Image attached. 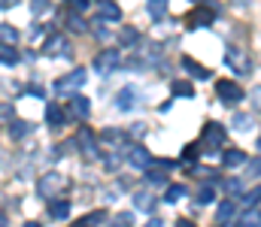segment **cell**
I'll return each mask as SVG.
<instances>
[{"label":"cell","instance_id":"d590c367","mask_svg":"<svg viewBox=\"0 0 261 227\" xmlns=\"http://www.w3.org/2000/svg\"><path fill=\"white\" fill-rule=\"evenodd\" d=\"M243 200H246V206H255L261 200V188H255V191H249V194H243Z\"/></svg>","mask_w":261,"mask_h":227},{"label":"cell","instance_id":"2e32d148","mask_svg":"<svg viewBox=\"0 0 261 227\" xmlns=\"http://www.w3.org/2000/svg\"><path fill=\"white\" fill-rule=\"evenodd\" d=\"M234 212H237V209H234V203H231V200H225V203L219 206V212H216V221H219V224H231V221H234Z\"/></svg>","mask_w":261,"mask_h":227},{"label":"cell","instance_id":"30bf717a","mask_svg":"<svg viewBox=\"0 0 261 227\" xmlns=\"http://www.w3.org/2000/svg\"><path fill=\"white\" fill-rule=\"evenodd\" d=\"M70 112H73L76 118H88V115H91V103H88V97L73 94V97H70Z\"/></svg>","mask_w":261,"mask_h":227},{"label":"cell","instance_id":"8992f818","mask_svg":"<svg viewBox=\"0 0 261 227\" xmlns=\"http://www.w3.org/2000/svg\"><path fill=\"white\" fill-rule=\"evenodd\" d=\"M125 160H128L134 170H146V167L152 164V154H149L146 146H130V149L125 151Z\"/></svg>","mask_w":261,"mask_h":227},{"label":"cell","instance_id":"f6af8a7d","mask_svg":"<svg viewBox=\"0 0 261 227\" xmlns=\"http://www.w3.org/2000/svg\"><path fill=\"white\" fill-rule=\"evenodd\" d=\"M146 227H164V224H161L158 218H152V221H149V224H146Z\"/></svg>","mask_w":261,"mask_h":227},{"label":"cell","instance_id":"4316f807","mask_svg":"<svg viewBox=\"0 0 261 227\" xmlns=\"http://www.w3.org/2000/svg\"><path fill=\"white\" fill-rule=\"evenodd\" d=\"M146 182H149V185H164V182H167V173H164V170H152V173L146 170Z\"/></svg>","mask_w":261,"mask_h":227},{"label":"cell","instance_id":"ab89813d","mask_svg":"<svg viewBox=\"0 0 261 227\" xmlns=\"http://www.w3.org/2000/svg\"><path fill=\"white\" fill-rule=\"evenodd\" d=\"M225 188H228V191H231V194H237V191H240V188H243V185H240V182H237V179H231V182H225Z\"/></svg>","mask_w":261,"mask_h":227},{"label":"cell","instance_id":"5b68a950","mask_svg":"<svg viewBox=\"0 0 261 227\" xmlns=\"http://www.w3.org/2000/svg\"><path fill=\"white\" fill-rule=\"evenodd\" d=\"M82 85H85V70H82V67H76L73 73L61 76V79L55 82V91H58V94H70V91L76 94V91H79Z\"/></svg>","mask_w":261,"mask_h":227},{"label":"cell","instance_id":"d4e9b609","mask_svg":"<svg viewBox=\"0 0 261 227\" xmlns=\"http://www.w3.org/2000/svg\"><path fill=\"white\" fill-rule=\"evenodd\" d=\"M173 94L176 97H195V88L189 82H173Z\"/></svg>","mask_w":261,"mask_h":227},{"label":"cell","instance_id":"f35d334b","mask_svg":"<svg viewBox=\"0 0 261 227\" xmlns=\"http://www.w3.org/2000/svg\"><path fill=\"white\" fill-rule=\"evenodd\" d=\"M195 154H200V146H189L182 157H186V160H195Z\"/></svg>","mask_w":261,"mask_h":227},{"label":"cell","instance_id":"ffe728a7","mask_svg":"<svg viewBox=\"0 0 261 227\" xmlns=\"http://www.w3.org/2000/svg\"><path fill=\"white\" fill-rule=\"evenodd\" d=\"M0 64H6V67L18 64V52H15L9 43H0Z\"/></svg>","mask_w":261,"mask_h":227},{"label":"cell","instance_id":"836d02e7","mask_svg":"<svg viewBox=\"0 0 261 227\" xmlns=\"http://www.w3.org/2000/svg\"><path fill=\"white\" fill-rule=\"evenodd\" d=\"M137 40H140V34H137L134 27H125V30H122V43H125V46H130V43H137Z\"/></svg>","mask_w":261,"mask_h":227},{"label":"cell","instance_id":"7a4b0ae2","mask_svg":"<svg viewBox=\"0 0 261 227\" xmlns=\"http://www.w3.org/2000/svg\"><path fill=\"white\" fill-rule=\"evenodd\" d=\"M119 67H122V52H116V49H107L94 58V70L100 76H113Z\"/></svg>","mask_w":261,"mask_h":227},{"label":"cell","instance_id":"d6a6232c","mask_svg":"<svg viewBox=\"0 0 261 227\" xmlns=\"http://www.w3.org/2000/svg\"><path fill=\"white\" fill-rule=\"evenodd\" d=\"M134 221H130V215L125 212V215H116V218H110V224L107 227H130Z\"/></svg>","mask_w":261,"mask_h":227},{"label":"cell","instance_id":"603a6c76","mask_svg":"<svg viewBox=\"0 0 261 227\" xmlns=\"http://www.w3.org/2000/svg\"><path fill=\"white\" fill-rule=\"evenodd\" d=\"M31 131H34V127H31V121H12V124H9V134H12L15 140H21V137H28Z\"/></svg>","mask_w":261,"mask_h":227},{"label":"cell","instance_id":"7c38bea8","mask_svg":"<svg viewBox=\"0 0 261 227\" xmlns=\"http://www.w3.org/2000/svg\"><path fill=\"white\" fill-rule=\"evenodd\" d=\"M46 124L55 127V131L67 124V115H64V109H61L58 103H49V109H46Z\"/></svg>","mask_w":261,"mask_h":227},{"label":"cell","instance_id":"9a60e30c","mask_svg":"<svg viewBox=\"0 0 261 227\" xmlns=\"http://www.w3.org/2000/svg\"><path fill=\"white\" fill-rule=\"evenodd\" d=\"M222 164L231 170V167H240V164H246V151L240 149H228L225 154H222Z\"/></svg>","mask_w":261,"mask_h":227},{"label":"cell","instance_id":"e575fe53","mask_svg":"<svg viewBox=\"0 0 261 227\" xmlns=\"http://www.w3.org/2000/svg\"><path fill=\"white\" fill-rule=\"evenodd\" d=\"M246 167H249L246 173H249L252 179H258V176H261V157H255V160H246Z\"/></svg>","mask_w":261,"mask_h":227},{"label":"cell","instance_id":"7bdbcfd3","mask_svg":"<svg viewBox=\"0 0 261 227\" xmlns=\"http://www.w3.org/2000/svg\"><path fill=\"white\" fill-rule=\"evenodd\" d=\"M176 227H197L195 221H189V218H179V221H176Z\"/></svg>","mask_w":261,"mask_h":227},{"label":"cell","instance_id":"ac0fdd59","mask_svg":"<svg viewBox=\"0 0 261 227\" xmlns=\"http://www.w3.org/2000/svg\"><path fill=\"white\" fill-rule=\"evenodd\" d=\"M240 224H243V227H261V209H258V206H249V209L243 212Z\"/></svg>","mask_w":261,"mask_h":227},{"label":"cell","instance_id":"681fc988","mask_svg":"<svg viewBox=\"0 0 261 227\" xmlns=\"http://www.w3.org/2000/svg\"><path fill=\"white\" fill-rule=\"evenodd\" d=\"M76 227H88V224H85V221H82V224H76Z\"/></svg>","mask_w":261,"mask_h":227},{"label":"cell","instance_id":"cb8c5ba5","mask_svg":"<svg viewBox=\"0 0 261 227\" xmlns=\"http://www.w3.org/2000/svg\"><path fill=\"white\" fill-rule=\"evenodd\" d=\"M182 194H186V185H170L167 194H164V200H167V203H179Z\"/></svg>","mask_w":261,"mask_h":227},{"label":"cell","instance_id":"4fadbf2b","mask_svg":"<svg viewBox=\"0 0 261 227\" xmlns=\"http://www.w3.org/2000/svg\"><path fill=\"white\" fill-rule=\"evenodd\" d=\"M213 18H216V9H210V6H203V3L192 12V24H195V27H206V24H213Z\"/></svg>","mask_w":261,"mask_h":227},{"label":"cell","instance_id":"1f68e13d","mask_svg":"<svg viewBox=\"0 0 261 227\" xmlns=\"http://www.w3.org/2000/svg\"><path fill=\"white\" fill-rule=\"evenodd\" d=\"M213 197H216V191H213V188H200L195 200L200 203V206H203V203H213Z\"/></svg>","mask_w":261,"mask_h":227},{"label":"cell","instance_id":"ba28073f","mask_svg":"<svg viewBox=\"0 0 261 227\" xmlns=\"http://www.w3.org/2000/svg\"><path fill=\"white\" fill-rule=\"evenodd\" d=\"M64 188V179L58 176V173H49V176H43L40 179V185H37V191L43 194V197H52V194H58Z\"/></svg>","mask_w":261,"mask_h":227},{"label":"cell","instance_id":"6da1fadb","mask_svg":"<svg viewBox=\"0 0 261 227\" xmlns=\"http://www.w3.org/2000/svg\"><path fill=\"white\" fill-rule=\"evenodd\" d=\"M219 146H225V127H222L219 121H206L203 137H200V151L219 154Z\"/></svg>","mask_w":261,"mask_h":227},{"label":"cell","instance_id":"e0dca14e","mask_svg":"<svg viewBox=\"0 0 261 227\" xmlns=\"http://www.w3.org/2000/svg\"><path fill=\"white\" fill-rule=\"evenodd\" d=\"M49 215H52L55 221H64L67 215H70V203H67V200H52V206H49Z\"/></svg>","mask_w":261,"mask_h":227},{"label":"cell","instance_id":"8fae6325","mask_svg":"<svg viewBox=\"0 0 261 227\" xmlns=\"http://www.w3.org/2000/svg\"><path fill=\"white\" fill-rule=\"evenodd\" d=\"M43 55H49V58L67 55V37H49L46 46H43Z\"/></svg>","mask_w":261,"mask_h":227},{"label":"cell","instance_id":"7402d4cb","mask_svg":"<svg viewBox=\"0 0 261 227\" xmlns=\"http://www.w3.org/2000/svg\"><path fill=\"white\" fill-rule=\"evenodd\" d=\"M146 6H149V18H155V21H161L167 12V0H149Z\"/></svg>","mask_w":261,"mask_h":227},{"label":"cell","instance_id":"ee69618b","mask_svg":"<svg viewBox=\"0 0 261 227\" xmlns=\"http://www.w3.org/2000/svg\"><path fill=\"white\" fill-rule=\"evenodd\" d=\"M18 0H0V9H9V6H15Z\"/></svg>","mask_w":261,"mask_h":227},{"label":"cell","instance_id":"52a82bcc","mask_svg":"<svg viewBox=\"0 0 261 227\" xmlns=\"http://www.w3.org/2000/svg\"><path fill=\"white\" fill-rule=\"evenodd\" d=\"M76 146H79V151H82V154H85L88 160H94V157H97V146H94V134H91L88 127H79Z\"/></svg>","mask_w":261,"mask_h":227},{"label":"cell","instance_id":"4dcf8cb0","mask_svg":"<svg viewBox=\"0 0 261 227\" xmlns=\"http://www.w3.org/2000/svg\"><path fill=\"white\" fill-rule=\"evenodd\" d=\"M49 9H52L49 0H34V3H31V12H34V15H43V12H49Z\"/></svg>","mask_w":261,"mask_h":227},{"label":"cell","instance_id":"c3c4849f","mask_svg":"<svg viewBox=\"0 0 261 227\" xmlns=\"http://www.w3.org/2000/svg\"><path fill=\"white\" fill-rule=\"evenodd\" d=\"M192 3H197V6H200V3H203V0H192Z\"/></svg>","mask_w":261,"mask_h":227},{"label":"cell","instance_id":"b9f144b4","mask_svg":"<svg viewBox=\"0 0 261 227\" xmlns=\"http://www.w3.org/2000/svg\"><path fill=\"white\" fill-rule=\"evenodd\" d=\"M94 37H97V40H107L110 34H107V27H94Z\"/></svg>","mask_w":261,"mask_h":227},{"label":"cell","instance_id":"277c9868","mask_svg":"<svg viewBox=\"0 0 261 227\" xmlns=\"http://www.w3.org/2000/svg\"><path fill=\"white\" fill-rule=\"evenodd\" d=\"M216 94H219V100H222V103H228V106H234V103H240V100H243L240 85H237V82H231V79L216 82Z\"/></svg>","mask_w":261,"mask_h":227},{"label":"cell","instance_id":"f1b7e54d","mask_svg":"<svg viewBox=\"0 0 261 227\" xmlns=\"http://www.w3.org/2000/svg\"><path fill=\"white\" fill-rule=\"evenodd\" d=\"M12 115H15L12 103H0V124H12Z\"/></svg>","mask_w":261,"mask_h":227},{"label":"cell","instance_id":"60d3db41","mask_svg":"<svg viewBox=\"0 0 261 227\" xmlns=\"http://www.w3.org/2000/svg\"><path fill=\"white\" fill-rule=\"evenodd\" d=\"M252 103L261 109V85H258V88H252Z\"/></svg>","mask_w":261,"mask_h":227},{"label":"cell","instance_id":"7dc6e473","mask_svg":"<svg viewBox=\"0 0 261 227\" xmlns=\"http://www.w3.org/2000/svg\"><path fill=\"white\" fill-rule=\"evenodd\" d=\"M0 227H6V218H3V215H0Z\"/></svg>","mask_w":261,"mask_h":227},{"label":"cell","instance_id":"3957f363","mask_svg":"<svg viewBox=\"0 0 261 227\" xmlns=\"http://www.w3.org/2000/svg\"><path fill=\"white\" fill-rule=\"evenodd\" d=\"M225 64H228L234 73H252V58L246 55V49L231 46V49L225 52Z\"/></svg>","mask_w":261,"mask_h":227},{"label":"cell","instance_id":"9c48e42d","mask_svg":"<svg viewBox=\"0 0 261 227\" xmlns=\"http://www.w3.org/2000/svg\"><path fill=\"white\" fill-rule=\"evenodd\" d=\"M97 18H100V21H122V9H119V3H113V0H100V6H97Z\"/></svg>","mask_w":261,"mask_h":227},{"label":"cell","instance_id":"74e56055","mask_svg":"<svg viewBox=\"0 0 261 227\" xmlns=\"http://www.w3.org/2000/svg\"><path fill=\"white\" fill-rule=\"evenodd\" d=\"M67 3H70V6H73L76 12H82V9H88V0H67Z\"/></svg>","mask_w":261,"mask_h":227},{"label":"cell","instance_id":"44dd1931","mask_svg":"<svg viewBox=\"0 0 261 227\" xmlns=\"http://www.w3.org/2000/svg\"><path fill=\"white\" fill-rule=\"evenodd\" d=\"M182 67L189 70V76H195V79H210V70H206V67H200V64L192 61V58H182Z\"/></svg>","mask_w":261,"mask_h":227},{"label":"cell","instance_id":"f546056e","mask_svg":"<svg viewBox=\"0 0 261 227\" xmlns=\"http://www.w3.org/2000/svg\"><path fill=\"white\" fill-rule=\"evenodd\" d=\"M67 27H70V30H76V34H82V30H85V21H82V15H76V12H73V15L67 18Z\"/></svg>","mask_w":261,"mask_h":227},{"label":"cell","instance_id":"f907efd6","mask_svg":"<svg viewBox=\"0 0 261 227\" xmlns=\"http://www.w3.org/2000/svg\"><path fill=\"white\" fill-rule=\"evenodd\" d=\"M258 149H261V140H258Z\"/></svg>","mask_w":261,"mask_h":227},{"label":"cell","instance_id":"d6986e66","mask_svg":"<svg viewBox=\"0 0 261 227\" xmlns=\"http://www.w3.org/2000/svg\"><path fill=\"white\" fill-rule=\"evenodd\" d=\"M134 203H137V209H143V212H152V209H155V197L146 194V191H137V194H134Z\"/></svg>","mask_w":261,"mask_h":227},{"label":"cell","instance_id":"484cf974","mask_svg":"<svg viewBox=\"0 0 261 227\" xmlns=\"http://www.w3.org/2000/svg\"><path fill=\"white\" fill-rule=\"evenodd\" d=\"M234 131H252V115H234Z\"/></svg>","mask_w":261,"mask_h":227},{"label":"cell","instance_id":"8d00e7d4","mask_svg":"<svg viewBox=\"0 0 261 227\" xmlns=\"http://www.w3.org/2000/svg\"><path fill=\"white\" fill-rule=\"evenodd\" d=\"M103 218H107V215H103V212H91V215H88V218H85V224H88V227H94V224H100V221H103Z\"/></svg>","mask_w":261,"mask_h":227},{"label":"cell","instance_id":"83f0119b","mask_svg":"<svg viewBox=\"0 0 261 227\" xmlns=\"http://www.w3.org/2000/svg\"><path fill=\"white\" fill-rule=\"evenodd\" d=\"M15 40H18V30L9 27V24H3V27H0V43H9V46H12Z\"/></svg>","mask_w":261,"mask_h":227},{"label":"cell","instance_id":"bcb514c9","mask_svg":"<svg viewBox=\"0 0 261 227\" xmlns=\"http://www.w3.org/2000/svg\"><path fill=\"white\" fill-rule=\"evenodd\" d=\"M24 227H40V224H37V221H28V224H24Z\"/></svg>","mask_w":261,"mask_h":227},{"label":"cell","instance_id":"5bb4252c","mask_svg":"<svg viewBox=\"0 0 261 227\" xmlns=\"http://www.w3.org/2000/svg\"><path fill=\"white\" fill-rule=\"evenodd\" d=\"M134 103H137V88H122L119 97H116V106L122 112H128V109H134Z\"/></svg>","mask_w":261,"mask_h":227}]
</instances>
